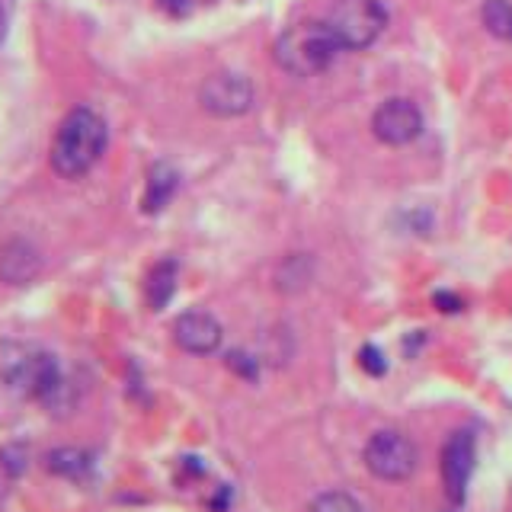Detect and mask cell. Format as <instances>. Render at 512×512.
<instances>
[{
  "instance_id": "obj_6",
  "label": "cell",
  "mask_w": 512,
  "mask_h": 512,
  "mask_svg": "<svg viewBox=\"0 0 512 512\" xmlns=\"http://www.w3.org/2000/svg\"><path fill=\"white\" fill-rule=\"evenodd\" d=\"M474 461H477V439L471 429H455L448 436L445 448H442V484L448 500L455 506L464 503L468 496V484H471V474H474Z\"/></svg>"
},
{
  "instance_id": "obj_10",
  "label": "cell",
  "mask_w": 512,
  "mask_h": 512,
  "mask_svg": "<svg viewBox=\"0 0 512 512\" xmlns=\"http://www.w3.org/2000/svg\"><path fill=\"white\" fill-rule=\"evenodd\" d=\"M42 272V253L29 240H10L0 250V282L7 285H29Z\"/></svg>"
},
{
  "instance_id": "obj_8",
  "label": "cell",
  "mask_w": 512,
  "mask_h": 512,
  "mask_svg": "<svg viewBox=\"0 0 512 512\" xmlns=\"http://www.w3.org/2000/svg\"><path fill=\"white\" fill-rule=\"evenodd\" d=\"M199 103L212 116H244L253 106V87L247 77L221 71L205 77V84L199 87Z\"/></svg>"
},
{
  "instance_id": "obj_11",
  "label": "cell",
  "mask_w": 512,
  "mask_h": 512,
  "mask_svg": "<svg viewBox=\"0 0 512 512\" xmlns=\"http://www.w3.org/2000/svg\"><path fill=\"white\" fill-rule=\"evenodd\" d=\"M176 279H180V266L176 260H160L151 266L148 279H144V301L151 311H164L176 295Z\"/></svg>"
},
{
  "instance_id": "obj_1",
  "label": "cell",
  "mask_w": 512,
  "mask_h": 512,
  "mask_svg": "<svg viewBox=\"0 0 512 512\" xmlns=\"http://www.w3.org/2000/svg\"><path fill=\"white\" fill-rule=\"evenodd\" d=\"M0 378H4L10 391L23 394L29 400H39V404L55 416L71 413L74 407V388H71V381L64 378L61 362L36 343L10 340L0 346Z\"/></svg>"
},
{
  "instance_id": "obj_16",
  "label": "cell",
  "mask_w": 512,
  "mask_h": 512,
  "mask_svg": "<svg viewBox=\"0 0 512 512\" xmlns=\"http://www.w3.org/2000/svg\"><path fill=\"white\" fill-rule=\"evenodd\" d=\"M224 365H228L231 372L237 378H244V381H256V378H260V362H256L250 352H244V349H231L228 356H224Z\"/></svg>"
},
{
  "instance_id": "obj_2",
  "label": "cell",
  "mask_w": 512,
  "mask_h": 512,
  "mask_svg": "<svg viewBox=\"0 0 512 512\" xmlns=\"http://www.w3.org/2000/svg\"><path fill=\"white\" fill-rule=\"evenodd\" d=\"M106 141L109 132L100 112H93L87 106L71 109L61 119L52 141V170L64 176V180H80V176L100 164Z\"/></svg>"
},
{
  "instance_id": "obj_14",
  "label": "cell",
  "mask_w": 512,
  "mask_h": 512,
  "mask_svg": "<svg viewBox=\"0 0 512 512\" xmlns=\"http://www.w3.org/2000/svg\"><path fill=\"white\" fill-rule=\"evenodd\" d=\"M480 20H484L490 36L512 42V0H487Z\"/></svg>"
},
{
  "instance_id": "obj_15",
  "label": "cell",
  "mask_w": 512,
  "mask_h": 512,
  "mask_svg": "<svg viewBox=\"0 0 512 512\" xmlns=\"http://www.w3.org/2000/svg\"><path fill=\"white\" fill-rule=\"evenodd\" d=\"M308 512H362V503L346 490H327V493L314 496Z\"/></svg>"
},
{
  "instance_id": "obj_7",
  "label": "cell",
  "mask_w": 512,
  "mask_h": 512,
  "mask_svg": "<svg viewBox=\"0 0 512 512\" xmlns=\"http://www.w3.org/2000/svg\"><path fill=\"white\" fill-rule=\"evenodd\" d=\"M372 132H375L378 141L391 144V148H400V144H410V141L420 138V132H423V112L416 109L413 100L394 96V100H384L375 109Z\"/></svg>"
},
{
  "instance_id": "obj_18",
  "label": "cell",
  "mask_w": 512,
  "mask_h": 512,
  "mask_svg": "<svg viewBox=\"0 0 512 512\" xmlns=\"http://www.w3.org/2000/svg\"><path fill=\"white\" fill-rule=\"evenodd\" d=\"M359 365L365 368L368 375H375V378H381L384 372H388V362H384V352L378 349V346H362L359 349Z\"/></svg>"
},
{
  "instance_id": "obj_4",
  "label": "cell",
  "mask_w": 512,
  "mask_h": 512,
  "mask_svg": "<svg viewBox=\"0 0 512 512\" xmlns=\"http://www.w3.org/2000/svg\"><path fill=\"white\" fill-rule=\"evenodd\" d=\"M324 23L340 39L343 52L346 48L349 52H362L388 26V10H384L381 0H333Z\"/></svg>"
},
{
  "instance_id": "obj_17",
  "label": "cell",
  "mask_w": 512,
  "mask_h": 512,
  "mask_svg": "<svg viewBox=\"0 0 512 512\" xmlns=\"http://www.w3.org/2000/svg\"><path fill=\"white\" fill-rule=\"evenodd\" d=\"M26 464H29L26 448H20V445H7L4 452H0V474L10 477V480L20 477L26 471Z\"/></svg>"
},
{
  "instance_id": "obj_9",
  "label": "cell",
  "mask_w": 512,
  "mask_h": 512,
  "mask_svg": "<svg viewBox=\"0 0 512 512\" xmlns=\"http://www.w3.org/2000/svg\"><path fill=\"white\" fill-rule=\"evenodd\" d=\"M224 340V330L215 314L208 311H183L173 320V343L189 356H212Z\"/></svg>"
},
{
  "instance_id": "obj_19",
  "label": "cell",
  "mask_w": 512,
  "mask_h": 512,
  "mask_svg": "<svg viewBox=\"0 0 512 512\" xmlns=\"http://www.w3.org/2000/svg\"><path fill=\"white\" fill-rule=\"evenodd\" d=\"M436 308L442 311V314H458L461 308H464V301L458 298V295H452V292H436Z\"/></svg>"
},
{
  "instance_id": "obj_20",
  "label": "cell",
  "mask_w": 512,
  "mask_h": 512,
  "mask_svg": "<svg viewBox=\"0 0 512 512\" xmlns=\"http://www.w3.org/2000/svg\"><path fill=\"white\" fill-rule=\"evenodd\" d=\"M7 26H10V13H7V4L0 0V45L7 39Z\"/></svg>"
},
{
  "instance_id": "obj_5",
  "label": "cell",
  "mask_w": 512,
  "mask_h": 512,
  "mask_svg": "<svg viewBox=\"0 0 512 512\" xmlns=\"http://www.w3.org/2000/svg\"><path fill=\"white\" fill-rule=\"evenodd\" d=\"M416 464H420V452H416V445L410 442V436H404V432L381 429L365 442V468L378 480L400 484V480L413 477Z\"/></svg>"
},
{
  "instance_id": "obj_13",
  "label": "cell",
  "mask_w": 512,
  "mask_h": 512,
  "mask_svg": "<svg viewBox=\"0 0 512 512\" xmlns=\"http://www.w3.org/2000/svg\"><path fill=\"white\" fill-rule=\"evenodd\" d=\"M45 471L55 474V477H64V480H80L93 471V455L84 452V448H74V445H61V448H52L45 458Z\"/></svg>"
},
{
  "instance_id": "obj_12",
  "label": "cell",
  "mask_w": 512,
  "mask_h": 512,
  "mask_svg": "<svg viewBox=\"0 0 512 512\" xmlns=\"http://www.w3.org/2000/svg\"><path fill=\"white\" fill-rule=\"evenodd\" d=\"M176 186H180V173H176L170 164H154L148 170V183H144V196H141V208L148 215H157L160 208H164L170 199Z\"/></svg>"
},
{
  "instance_id": "obj_3",
  "label": "cell",
  "mask_w": 512,
  "mask_h": 512,
  "mask_svg": "<svg viewBox=\"0 0 512 512\" xmlns=\"http://www.w3.org/2000/svg\"><path fill=\"white\" fill-rule=\"evenodd\" d=\"M272 52H276L282 71L295 77H314L330 68L343 45L324 20H301L282 32Z\"/></svg>"
}]
</instances>
